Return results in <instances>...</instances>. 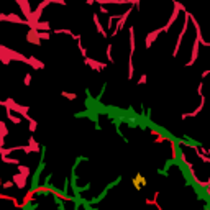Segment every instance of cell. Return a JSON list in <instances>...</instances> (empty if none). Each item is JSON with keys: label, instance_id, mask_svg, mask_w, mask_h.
Masks as SVG:
<instances>
[{"label": "cell", "instance_id": "obj_1", "mask_svg": "<svg viewBox=\"0 0 210 210\" xmlns=\"http://www.w3.org/2000/svg\"><path fill=\"white\" fill-rule=\"evenodd\" d=\"M131 11H133V5H131V7L128 8L126 11H123V13L120 15V18L116 20V25L113 26V31L110 33V36H112V38H113V36H116V34H118V31H121V30H123L125 23H126V20H128V16L131 15Z\"/></svg>", "mask_w": 210, "mask_h": 210}, {"label": "cell", "instance_id": "obj_2", "mask_svg": "<svg viewBox=\"0 0 210 210\" xmlns=\"http://www.w3.org/2000/svg\"><path fill=\"white\" fill-rule=\"evenodd\" d=\"M84 62L92 69V71H97V72H102V71H105V67H107V62H102V61H97V59H90V57H84Z\"/></svg>", "mask_w": 210, "mask_h": 210}, {"label": "cell", "instance_id": "obj_3", "mask_svg": "<svg viewBox=\"0 0 210 210\" xmlns=\"http://www.w3.org/2000/svg\"><path fill=\"white\" fill-rule=\"evenodd\" d=\"M162 33V28H158V30H153V31H149L146 34V38H144V48L149 49L151 48V44H153L156 41V38L159 36V34Z\"/></svg>", "mask_w": 210, "mask_h": 210}, {"label": "cell", "instance_id": "obj_4", "mask_svg": "<svg viewBox=\"0 0 210 210\" xmlns=\"http://www.w3.org/2000/svg\"><path fill=\"white\" fill-rule=\"evenodd\" d=\"M92 21L95 23V30H97L98 33H100L105 39H107V38H108V33H107V30H103V26H102L100 20H98V15H97V13H94V15H92Z\"/></svg>", "mask_w": 210, "mask_h": 210}, {"label": "cell", "instance_id": "obj_5", "mask_svg": "<svg viewBox=\"0 0 210 210\" xmlns=\"http://www.w3.org/2000/svg\"><path fill=\"white\" fill-rule=\"evenodd\" d=\"M11 180L15 182V185L18 189H25L26 187V177L25 176H21V174H13V177H11Z\"/></svg>", "mask_w": 210, "mask_h": 210}, {"label": "cell", "instance_id": "obj_6", "mask_svg": "<svg viewBox=\"0 0 210 210\" xmlns=\"http://www.w3.org/2000/svg\"><path fill=\"white\" fill-rule=\"evenodd\" d=\"M26 64H28V66H31L33 69H36V71H39V69H44V62L39 61V59H36L34 56H30V57H28Z\"/></svg>", "mask_w": 210, "mask_h": 210}, {"label": "cell", "instance_id": "obj_7", "mask_svg": "<svg viewBox=\"0 0 210 210\" xmlns=\"http://www.w3.org/2000/svg\"><path fill=\"white\" fill-rule=\"evenodd\" d=\"M128 33H130V56L135 54V49H136V44H135V26L130 25L128 26Z\"/></svg>", "mask_w": 210, "mask_h": 210}, {"label": "cell", "instance_id": "obj_8", "mask_svg": "<svg viewBox=\"0 0 210 210\" xmlns=\"http://www.w3.org/2000/svg\"><path fill=\"white\" fill-rule=\"evenodd\" d=\"M5 21H13V23H18V25H26V20H21L16 13H7V16H5Z\"/></svg>", "mask_w": 210, "mask_h": 210}, {"label": "cell", "instance_id": "obj_9", "mask_svg": "<svg viewBox=\"0 0 210 210\" xmlns=\"http://www.w3.org/2000/svg\"><path fill=\"white\" fill-rule=\"evenodd\" d=\"M7 118L11 121V123H15V125H18V123H21V116H18V115H15V112H11L10 108H7Z\"/></svg>", "mask_w": 210, "mask_h": 210}, {"label": "cell", "instance_id": "obj_10", "mask_svg": "<svg viewBox=\"0 0 210 210\" xmlns=\"http://www.w3.org/2000/svg\"><path fill=\"white\" fill-rule=\"evenodd\" d=\"M135 77V66H133V56L128 57V80Z\"/></svg>", "mask_w": 210, "mask_h": 210}, {"label": "cell", "instance_id": "obj_11", "mask_svg": "<svg viewBox=\"0 0 210 210\" xmlns=\"http://www.w3.org/2000/svg\"><path fill=\"white\" fill-rule=\"evenodd\" d=\"M16 167H18V172L21 174V176H25L26 179L31 176V169L28 166H21V164H16Z\"/></svg>", "mask_w": 210, "mask_h": 210}, {"label": "cell", "instance_id": "obj_12", "mask_svg": "<svg viewBox=\"0 0 210 210\" xmlns=\"http://www.w3.org/2000/svg\"><path fill=\"white\" fill-rule=\"evenodd\" d=\"M0 161L5 164H20L18 158H8V156H0Z\"/></svg>", "mask_w": 210, "mask_h": 210}, {"label": "cell", "instance_id": "obj_13", "mask_svg": "<svg viewBox=\"0 0 210 210\" xmlns=\"http://www.w3.org/2000/svg\"><path fill=\"white\" fill-rule=\"evenodd\" d=\"M28 144H30V146L33 148V151L34 153H39V143L36 141V139H34L33 136H30L28 138Z\"/></svg>", "mask_w": 210, "mask_h": 210}, {"label": "cell", "instance_id": "obj_14", "mask_svg": "<svg viewBox=\"0 0 210 210\" xmlns=\"http://www.w3.org/2000/svg\"><path fill=\"white\" fill-rule=\"evenodd\" d=\"M118 18H120V13L110 15V16H108V21H107V26H105V28H107V30H112V28H113V21L118 20Z\"/></svg>", "mask_w": 210, "mask_h": 210}, {"label": "cell", "instance_id": "obj_15", "mask_svg": "<svg viewBox=\"0 0 210 210\" xmlns=\"http://www.w3.org/2000/svg\"><path fill=\"white\" fill-rule=\"evenodd\" d=\"M52 33L54 34H69V36H72V31L69 30V28H54Z\"/></svg>", "mask_w": 210, "mask_h": 210}, {"label": "cell", "instance_id": "obj_16", "mask_svg": "<svg viewBox=\"0 0 210 210\" xmlns=\"http://www.w3.org/2000/svg\"><path fill=\"white\" fill-rule=\"evenodd\" d=\"M112 49H113V44H107V49H105V56H107V59H108V62H115L113 61V56H112Z\"/></svg>", "mask_w": 210, "mask_h": 210}, {"label": "cell", "instance_id": "obj_17", "mask_svg": "<svg viewBox=\"0 0 210 210\" xmlns=\"http://www.w3.org/2000/svg\"><path fill=\"white\" fill-rule=\"evenodd\" d=\"M7 135H8V128H7V125H5L2 120H0V136L5 138Z\"/></svg>", "mask_w": 210, "mask_h": 210}, {"label": "cell", "instance_id": "obj_18", "mask_svg": "<svg viewBox=\"0 0 210 210\" xmlns=\"http://www.w3.org/2000/svg\"><path fill=\"white\" fill-rule=\"evenodd\" d=\"M36 128H38V121L36 120H30V126H28V131H30V133H34V131H36Z\"/></svg>", "mask_w": 210, "mask_h": 210}, {"label": "cell", "instance_id": "obj_19", "mask_svg": "<svg viewBox=\"0 0 210 210\" xmlns=\"http://www.w3.org/2000/svg\"><path fill=\"white\" fill-rule=\"evenodd\" d=\"M61 95L62 97H66V98H69V100H75V98H77V94H72V92H61Z\"/></svg>", "mask_w": 210, "mask_h": 210}, {"label": "cell", "instance_id": "obj_20", "mask_svg": "<svg viewBox=\"0 0 210 210\" xmlns=\"http://www.w3.org/2000/svg\"><path fill=\"white\" fill-rule=\"evenodd\" d=\"M36 36L39 39H49V31H36Z\"/></svg>", "mask_w": 210, "mask_h": 210}, {"label": "cell", "instance_id": "obj_21", "mask_svg": "<svg viewBox=\"0 0 210 210\" xmlns=\"http://www.w3.org/2000/svg\"><path fill=\"white\" fill-rule=\"evenodd\" d=\"M13 185H15V182H13V180H7V182H3L2 185H0V187H3V189H11Z\"/></svg>", "mask_w": 210, "mask_h": 210}, {"label": "cell", "instance_id": "obj_22", "mask_svg": "<svg viewBox=\"0 0 210 210\" xmlns=\"http://www.w3.org/2000/svg\"><path fill=\"white\" fill-rule=\"evenodd\" d=\"M23 84H25V85H30L31 84V74L30 72H26V75L23 77Z\"/></svg>", "mask_w": 210, "mask_h": 210}, {"label": "cell", "instance_id": "obj_23", "mask_svg": "<svg viewBox=\"0 0 210 210\" xmlns=\"http://www.w3.org/2000/svg\"><path fill=\"white\" fill-rule=\"evenodd\" d=\"M146 80H148V75H146V74H141V77L138 79V85H143V84H146Z\"/></svg>", "mask_w": 210, "mask_h": 210}, {"label": "cell", "instance_id": "obj_24", "mask_svg": "<svg viewBox=\"0 0 210 210\" xmlns=\"http://www.w3.org/2000/svg\"><path fill=\"white\" fill-rule=\"evenodd\" d=\"M202 90H203V84H202V82H199V85H197V95H199V97H200V95H203V92H202Z\"/></svg>", "mask_w": 210, "mask_h": 210}, {"label": "cell", "instance_id": "obj_25", "mask_svg": "<svg viewBox=\"0 0 210 210\" xmlns=\"http://www.w3.org/2000/svg\"><path fill=\"white\" fill-rule=\"evenodd\" d=\"M100 13L105 16V15H108V10H107V7L105 5H100Z\"/></svg>", "mask_w": 210, "mask_h": 210}, {"label": "cell", "instance_id": "obj_26", "mask_svg": "<svg viewBox=\"0 0 210 210\" xmlns=\"http://www.w3.org/2000/svg\"><path fill=\"white\" fill-rule=\"evenodd\" d=\"M51 3H57V5H66V0H51Z\"/></svg>", "mask_w": 210, "mask_h": 210}, {"label": "cell", "instance_id": "obj_27", "mask_svg": "<svg viewBox=\"0 0 210 210\" xmlns=\"http://www.w3.org/2000/svg\"><path fill=\"white\" fill-rule=\"evenodd\" d=\"M208 74H210V71H203V72H202V79H203V77H207Z\"/></svg>", "mask_w": 210, "mask_h": 210}, {"label": "cell", "instance_id": "obj_28", "mask_svg": "<svg viewBox=\"0 0 210 210\" xmlns=\"http://www.w3.org/2000/svg\"><path fill=\"white\" fill-rule=\"evenodd\" d=\"M94 2L95 0H87V5H94Z\"/></svg>", "mask_w": 210, "mask_h": 210}]
</instances>
